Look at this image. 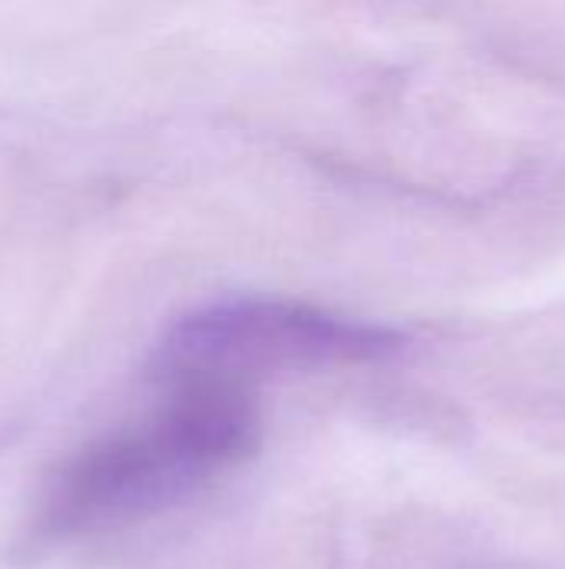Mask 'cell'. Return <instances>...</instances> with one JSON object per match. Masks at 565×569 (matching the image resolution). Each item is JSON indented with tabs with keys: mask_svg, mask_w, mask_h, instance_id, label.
<instances>
[{
	"mask_svg": "<svg viewBox=\"0 0 565 569\" xmlns=\"http://www.w3.org/2000/svg\"><path fill=\"white\" fill-rule=\"evenodd\" d=\"M137 423L80 447L47 483L40 540H80L167 513L260 450L253 390L173 383Z\"/></svg>",
	"mask_w": 565,
	"mask_h": 569,
	"instance_id": "cell-1",
	"label": "cell"
},
{
	"mask_svg": "<svg viewBox=\"0 0 565 569\" xmlns=\"http://www.w3.org/2000/svg\"><path fill=\"white\" fill-rule=\"evenodd\" d=\"M403 337L386 327L333 317L283 300H226L186 313L157 343L153 387L210 383L253 390L263 377L386 360Z\"/></svg>",
	"mask_w": 565,
	"mask_h": 569,
	"instance_id": "cell-2",
	"label": "cell"
}]
</instances>
